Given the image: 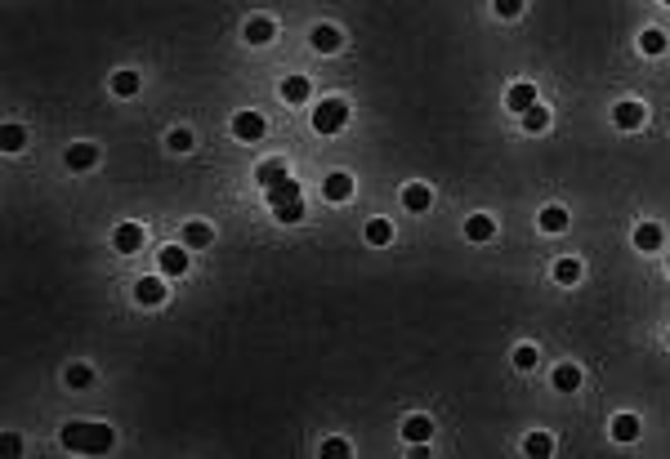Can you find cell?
<instances>
[{
    "label": "cell",
    "mask_w": 670,
    "mask_h": 459,
    "mask_svg": "<svg viewBox=\"0 0 670 459\" xmlns=\"http://www.w3.org/2000/svg\"><path fill=\"white\" fill-rule=\"evenodd\" d=\"M366 241L371 246H389L393 241V223L389 218H371V223H366Z\"/></svg>",
    "instance_id": "21"
},
{
    "label": "cell",
    "mask_w": 670,
    "mask_h": 459,
    "mask_svg": "<svg viewBox=\"0 0 670 459\" xmlns=\"http://www.w3.org/2000/svg\"><path fill=\"white\" fill-rule=\"evenodd\" d=\"M322 196L331 201V206H340V201L354 196V179H349L344 169H335V174H326V179H322Z\"/></svg>",
    "instance_id": "5"
},
{
    "label": "cell",
    "mask_w": 670,
    "mask_h": 459,
    "mask_svg": "<svg viewBox=\"0 0 670 459\" xmlns=\"http://www.w3.org/2000/svg\"><path fill=\"white\" fill-rule=\"evenodd\" d=\"M232 134H237L242 143L264 139V116L259 112H237V116H232Z\"/></svg>",
    "instance_id": "4"
},
{
    "label": "cell",
    "mask_w": 670,
    "mask_h": 459,
    "mask_svg": "<svg viewBox=\"0 0 670 459\" xmlns=\"http://www.w3.org/2000/svg\"><path fill=\"white\" fill-rule=\"evenodd\" d=\"M429 201H433V192L425 188V183H411V188H402V206H407L411 214H425V210H429Z\"/></svg>",
    "instance_id": "11"
},
{
    "label": "cell",
    "mask_w": 670,
    "mask_h": 459,
    "mask_svg": "<svg viewBox=\"0 0 670 459\" xmlns=\"http://www.w3.org/2000/svg\"><path fill=\"white\" fill-rule=\"evenodd\" d=\"M322 455H326V459H335V455H349V441H340V437L322 441Z\"/></svg>",
    "instance_id": "35"
},
{
    "label": "cell",
    "mask_w": 670,
    "mask_h": 459,
    "mask_svg": "<svg viewBox=\"0 0 670 459\" xmlns=\"http://www.w3.org/2000/svg\"><path fill=\"white\" fill-rule=\"evenodd\" d=\"M242 36H246L250 45H268V41L277 36V27H273V19H250V23H246V31H242Z\"/></svg>",
    "instance_id": "15"
},
{
    "label": "cell",
    "mask_w": 670,
    "mask_h": 459,
    "mask_svg": "<svg viewBox=\"0 0 670 459\" xmlns=\"http://www.w3.org/2000/svg\"><path fill=\"white\" fill-rule=\"evenodd\" d=\"M309 94H313L309 76H287L282 80V98H287V103H309Z\"/></svg>",
    "instance_id": "14"
},
{
    "label": "cell",
    "mask_w": 670,
    "mask_h": 459,
    "mask_svg": "<svg viewBox=\"0 0 670 459\" xmlns=\"http://www.w3.org/2000/svg\"><path fill=\"white\" fill-rule=\"evenodd\" d=\"M555 281H559V285H577V281H581V263H577V259H559V263H555Z\"/></svg>",
    "instance_id": "28"
},
{
    "label": "cell",
    "mask_w": 670,
    "mask_h": 459,
    "mask_svg": "<svg viewBox=\"0 0 670 459\" xmlns=\"http://www.w3.org/2000/svg\"><path fill=\"white\" fill-rule=\"evenodd\" d=\"M112 428L108 423H86V419H76V423H67L63 428V450H76V455H108L112 450Z\"/></svg>",
    "instance_id": "1"
},
{
    "label": "cell",
    "mask_w": 670,
    "mask_h": 459,
    "mask_svg": "<svg viewBox=\"0 0 670 459\" xmlns=\"http://www.w3.org/2000/svg\"><path fill=\"white\" fill-rule=\"evenodd\" d=\"M0 147H5V152H23L27 147V130L23 125H5V130H0Z\"/></svg>",
    "instance_id": "23"
},
{
    "label": "cell",
    "mask_w": 670,
    "mask_h": 459,
    "mask_svg": "<svg viewBox=\"0 0 670 459\" xmlns=\"http://www.w3.org/2000/svg\"><path fill=\"white\" fill-rule=\"evenodd\" d=\"M555 388H559V393H577V388H581V370L577 366H559L555 370Z\"/></svg>",
    "instance_id": "24"
},
{
    "label": "cell",
    "mask_w": 670,
    "mask_h": 459,
    "mask_svg": "<svg viewBox=\"0 0 670 459\" xmlns=\"http://www.w3.org/2000/svg\"><path fill=\"white\" fill-rule=\"evenodd\" d=\"M188 147H192V134L188 130H175L170 134V152H188Z\"/></svg>",
    "instance_id": "34"
},
{
    "label": "cell",
    "mask_w": 670,
    "mask_h": 459,
    "mask_svg": "<svg viewBox=\"0 0 670 459\" xmlns=\"http://www.w3.org/2000/svg\"><path fill=\"white\" fill-rule=\"evenodd\" d=\"M112 94H121V98L139 94V72H116L112 76Z\"/></svg>",
    "instance_id": "29"
},
{
    "label": "cell",
    "mask_w": 670,
    "mask_h": 459,
    "mask_svg": "<svg viewBox=\"0 0 670 459\" xmlns=\"http://www.w3.org/2000/svg\"><path fill=\"white\" fill-rule=\"evenodd\" d=\"M98 165V143H72L67 147V169H90Z\"/></svg>",
    "instance_id": "8"
},
{
    "label": "cell",
    "mask_w": 670,
    "mask_h": 459,
    "mask_svg": "<svg viewBox=\"0 0 670 459\" xmlns=\"http://www.w3.org/2000/svg\"><path fill=\"white\" fill-rule=\"evenodd\" d=\"M349 125V103L344 98H322V103L313 107V130L317 134H340Z\"/></svg>",
    "instance_id": "3"
},
{
    "label": "cell",
    "mask_w": 670,
    "mask_h": 459,
    "mask_svg": "<svg viewBox=\"0 0 670 459\" xmlns=\"http://www.w3.org/2000/svg\"><path fill=\"white\" fill-rule=\"evenodd\" d=\"M523 450H527L532 459H545V455H555V437H550V433H532V437L523 441Z\"/></svg>",
    "instance_id": "20"
},
{
    "label": "cell",
    "mask_w": 670,
    "mask_h": 459,
    "mask_svg": "<svg viewBox=\"0 0 670 459\" xmlns=\"http://www.w3.org/2000/svg\"><path fill=\"white\" fill-rule=\"evenodd\" d=\"M268 206H273V214L282 218V223H299L304 218V201H299V183L295 179H282L268 188Z\"/></svg>",
    "instance_id": "2"
},
{
    "label": "cell",
    "mask_w": 670,
    "mask_h": 459,
    "mask_svg": "<svg viewBox=\"0 0 670 459\" xmlns=\"http://www.w3.org/2000/svg\"><path fill=\"white\" fill-rule=\"evenodd\" d=\"M523 125H527V134H541V130L550 125V112H545V107H536V103H532V107L523 112Z\"/></svg>",
    "instance_id": "30"
},
{
    "label": "cell",
    "mask_w": 670,
    "mask_h": 459,
    "mask_svg": "<svg viewBox=\"0 0 670 459\" xmlns=\"http://www.w3.org/2000/svg\"><path fill=\"white\" fill-rule=\"evenodd\" d=\"M67 384H72V388H90L94 384V370L90 366H72V370H67Z\"/></svg>",
    "instance_id": "31"
},
{
    "label": "cell",
    "mask_w": 670,
    "mask_h": 459,
    "mask_svg": "<svg viewBox=\"0 0 670 459\" xmlns=\"http://www.w3.org/2000/svg\"><path fill=\"white\" fill-rule=\"evenodd\" d=\"M666 5H670V0H666Z\"/></svg>",
    "instance_id": "36"
},
{
    "label": "cell",
    "mask_w": 670,
    "mask_h": 459,
    "mask_svg": "<svg viewBox=\"0 0 670 459\" xmlns=\"http://www.w3.org/2000/svg\"><path fill=\"white\" fill-rule=\"evenodd\" d=\"M402 433H407V441H416V446H421V441H429V433H433V423H429L425 415H411L407 423H402Z\"/></svg>",
    "instance_id": "19"
},
{
    "label": "cell",
    "mask_w": 670,
    "mask_h": 459,
    "mask_svg": "<svg viewBox=\"0 0 670 459\" xmlns=\"http://www.w3.org/2000/svg\"><path fill=\"white\" fill-rule=\"evenodd\" d=\"M112 246L121 250V254H134V250L143 246V228H139V223H121V228L112 232Z\"/></svg>",
    "instance_id": "9"
},
{
    "label": "cell",
    "mask_w": 670,
    "mask_h": 459,
    "mask_svg": "<svg viewBox=\"0 0 670 459\" xmlns=\"http://www.w3.org/2000/svg\"><path fill=\"white\" fill-rule=\"evenodd\" d=\"M634 250H661V228L657 223H639L634 228Z\"/></svg>",
    "instance_id": "18"
},
{
    "label": "cell",
    "mask_w": 670,
    "mask_h": 459,
    "mask_svg": "<svg viewBox=\"0 0 670 459\" xmlns=\"http://www.w3.org/2000/svg\"><path fill=\"white\" fill-rule=\"evenodd\" d=\"M210 241H215V228L210 223H188V228H183V246H188V250H206Z\"/></svg>",
    "instance_id": "16"
},
{
    "label": "cell",
    "mask_w": 670,
    "mask_h": 459,
    "mask_svg": "<svg viewBox=\"0 0 670 459\" xmlns=\"http://www.w3.org/2000/svg\"><path fill=\"white\" fill-rule=\"evenodd\" d=\"M161 272H165V277H183V272H188V250L165 246L161 250Z\"/></svg>",
    "instance_id": "10"
},
{
    "label": "cell",
    "mask_w": 670,
    "mask_h": 459,
    "mask_svg": "<svg viewBox=\"0 0 670 459\" xmlns=\"http://www.w3.org/2000/svg\"><path fill=\"white\" fill-rule=\"evenodd\" d=\"M134 299L148 303V308H157V303H165V281H161V277H143V281H134Z\"/></svg>",
    "instance_id": "7"
},
{
    "label": "cell",
    "mask_w": 670,
    "mask_h": 459,
    "mask_svg": "<svg viewBox=\"0 0 670 459\" xmlns=\"http://www.w3.org/2000/svg\"><path fill=\"white\" fill-rule=\"evenodd\" d=\"M532 103H536V90H532L527 80H518V85H510V94H505V107H514L518 116H523V112H527Z\"/></svg>",
    "instance_id": "12"
},
{
    "label": "cell",
    "mask_w": 670,
    "mask_h": 459,
    "mask_svg": "<svg viewBox=\"0 0 670 459\" xmlns=\"http://www.w3.org/2000/svg\"><path fill=\"white\" fill-rule=\"evenodd\" d=\"M612 437L617 441H634V437H639V419H634V415H617L612 419Z\"/></svg>",
    "instance_id": "25"
},
{
    "label": "cell",
    "mask_w": 670,
    "mask_h": 459,
    "mask_svg": "<svg viewBox=\"0 0 670 459\" xmlns=\"http://www.w3.org/2000/svg\"><path fill=\"white\" fill-rule=\"evenodd\" d=\"M255 179L264 183V188H273V183H282V179H287V165H282V161H264V165L255 169Z\"/></svg>",
    "instance_id": "26"
},
{
    "label": "cell",
    "mask_w": 670,
    "mask_h": 459,
    "mask_svg": "<svg viewBox=\"0 0 670 459\" xmlns=\"http://www.w3.org/2000/svg\"><path fill=\"white\" fill-rule=\"evenodd\" d=\"M541 228H545V232H563V228H567V210H563V206H545V210H541Z\"/></svg>",
    "instance_id": "27"
},
{
    "label": "cell",
    "mask_w": 670,
    "mask_h": 459,
    "mask_svg": "<svg viewBox=\"0 0 670 459\" xmlns=\"http://www.w3.org/2000/svg\"><path fill=\"white\" fill-rule=\"evenodd\" d=\"M340 31H335L331 23H322V27H313V49H322V54H335V49H340Z\"/></svg>",
    "instance_id": "17"
},
{
    "label": "cell",
    "mask_w": 670,
    "mask_h": 459,
    "mask_svg": "<svg viewBox=\"0 0 670 459\" xmlns=\"http://www.w3.org/2000/svg\"><path fill=\"white\" fill-rule=\"evenodd\" d=\"M492 5H496L500 19H518V14H523V0H492Z\"/></svg>",
    "instance_id": "33"
},
{
    "label": "cell",
    "mask_w": 670,
    "mask_h": 459,
    "mask_svg": "<svg viewBox=\"0 0 670 459\" xmlns=\"http://www.w3.org/2000/svg\"><path fill=\"white\" fill-rule=\"evenodd\" d=\"M644 116H648V107H644V103H630V98H626V103H617V107H612V121H617V130H639V125H644Z\"/></svg>",
    "instance_id": "6"
},
{
    "label": "cell",
    "mask_w": 670,
    "mask_h": 459,
    "mask_svg": "<svg viewBox=\"0 0 670 459\" xmlns=\"http://www.w3.org/2000/svg\"><path fill=\"white\" fill-rule=\"evenodd\" d=\"M492 232H496L492 214H469L465 218V236H469V241H492Z\"/></svg>",
    "instance_id": "13"
},
{
    "label": "cell",
    "mask_w": 670,
    "mask_h": 459,
    "mask_svg": "<svg viewBox=\"0 0 670 459\" xmlns=\"http://www.w3.org/2000/svg\"><path fill=\"white\" fill-rule=\"evenodd\" d=\"M639 49L648 58H657V54H666V31H657V27H648L644 36H639Z\"/></svg>",
    "instance_id": "22"
},
{
    "label": "cell",
    "mask_w": 670,
    "mask_h": 459,
    "mask_svg": "<svg viewBox=\"0 0 670 459\" xmlns=\"http://www.w3.org/2000/svg\"><path fill=\"white\" fill-rule=\"evenodd\" d=\"M514 366H518V370H532V366H536V348H532V344H518V348H514Z\"/></svg>",
    "instance_id": "32"
}]
</instances>
